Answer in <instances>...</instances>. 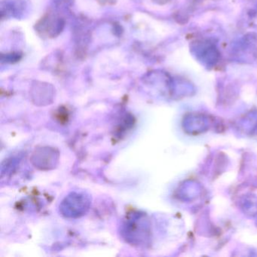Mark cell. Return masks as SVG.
Here are the masks:
<instances>
[{
  "label": "cell",
  "instance_id": "6da1fadb",
  "mask_svg": "<svg viewBox=\"0 0 257 257\" xmlns=\"http://www.w3.org/2000/svg\"><path fill=\"white\" fill-rule=\"evenodd\" d=\"M88 204L89 203L86 197L78 194H72L64 200L61 205V210L65 216L74 217L85 213V210H88Z\"/></svg>",
  "mask_w": 257,
  "mask_h": 257
}]
</instances>
